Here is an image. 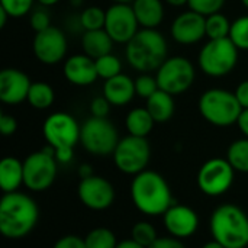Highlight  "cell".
I'll return each mask as SVG.
<instances>
[{"instance_id":"cell-1","label":"cell","mask_w":248,"mask_h":248,"mask_svg":"<svg viewBox=\"0 0 248 248\" xmlns=\"http://www.w3.org/2000/svg\"><path fill=\"white\" fill-rule=\"evenodd\" d=\"M39 218L36 202L20 192L4 193L0 201V232L9 240H20L32 232Z\"/></svg>"},{"instance_id":"cell-2","label":"cell","mask_w":248,"mask_h":248,"mask_svg":"<svg viewBox=\"0 0 248 248\" xmlns=\"http://www.w3.org/2000/svg\"><path fill=\"white\" fill-rule=\"evenodd\" d=\"M131 198L135 208L150 217L164 215L174 203L167 180L153 170H144L134 176L131 183Z\"/></svg>"},{"instance_id":"cell-3","label":"cell","mask_w":248,"mask_h":248,"mask_svg":"<svg viewBox=\"0 0 248 248\" xmlns=\"http://www.w3.org/2000/svg\"><path fill=\"white\" fill-rule=\"evenodd\" d=\"M167 41L157 29L141 28L126 44L125 55L129 65L140 73L157 71L167 60Z\"/></svg>"},{"instance_id":"cell-4","label":"cell","mask_w":248,"mask_h":248,"mask_svg":"<svg viewBox=\"0 0 248 248\" xmlns=\"http://www.w3.org/2000/svg\"><path fill=\"white\" fill-rule=\"evenodd\" d=\"M211 232L215 241L225 248H246L248 246V217L237 205L218 206L211 217Z\"/></svg>"},{"instance_id":"cell-5","label":"cell","mask_w":248,"mask_h":248,"mask_svg":"<svg viewBox=\"0 0 248 248\" xmlns=\"http://www.w3.org/2000/svg\"><path fill=\"white\" fill-rule=\"evenodd\" d=\"M199 112L206 122L214 126H231L237 124L243 108L235 93L225 89H208L199 99Z\"/></svg>"},{"instance_id":"cell-6","label":"cell","mask_w":248,"mask_h":248,"mask_svg":"<svg viewBox=\"0 0 248 248\" xmlns=\"http://www.w3.org/2000/svg\"><path fill=\"white\" fill-rule=\"evenodd\" d=\"M238 48L230 38L209 39L199 52V68L209 77H224L238 62Z\"/></svg>"},{"instance_id":"cell-7","label":"cell","mask_w":248,"mask_h":248,"mask_svg":"<svg viewBox=\"0 0 248 248\" xmlns=\"http://www.w3.org/2000/svg\"><path fill=\"white\" fill-rule=\"evenodd\" d=\"M58 171L55 151L46 145L41 151L29 154L23 161V185L32 192H44L52 186Z\"/></svg>"},{"instance_id":"cell-8","label":"cell","mask_w":248,"mask_h":248,"mask_svg":"<svg viewBox=\"0 0 248 248\" xmlns=\"http://www.w3.org/2000/svg\"><path fill=\"white\" fill-rule=\"evenodd\" d=\"M80 142L89 154L110 155L119 142V134L108 118L90 116L81 125Z\"/></svg>"},{"instance_id":"cell-9","label":"cell","mask_w":248,"mask_h":248,"mask_svg":"<svg viewBox=\"0 0 248 248\" xmlns=\"http://www.w3.org/2000/svg\"><path fill=\"white\" fill-rule=\"evenodd\" d=\"M158 87L173 96L187 92L196 77L195 65L182 55L167 57V60L155 71Z\"/></svg>"},{"instance_id":"cell-10","label":"cell","mask_w":248,"mask_h":248,"mask_svg":"<svg viewBox=\"0 0 248 248\" xmlns=\"http://www.w3.org/2000/svg\"><path fill=\"white\" fill-rule=\"evenodd\" d=\"M112 155L113 163L119 171L137 176L147 170L151 158V147L147 138L128 135L119 140Z\"/></svg>"},{"instance_id":"cell-11","label":"cell","mask_w":248,"mask_h":248,"mask_svg":"<svg viewBox=\"0 0 248 248\" xmlns=\"http://www.w3.org/2000/svg\"><path fill=\"white\" fill-rule=\"evenodd\" d=\"M42 134L54 150H74L80 141L81 126L70 113L55 112L44 121Z\"/></svg>"},{"instance_id":"cell-12","label":"cell","mask_w":248,"mask_h":248,"mask_svg":"<svg viewBox=\"0 0 248 248\" xmlns=\"http://www.w3.org/2000/svg\"><path fill=\"white\" fill-rule=\"evenodd\" d=\"M235 179V170L227 158H211L198 171V186L206 196L217 198L227 193Z\"/></svg>"},{"instance_id":"cell-13","label":"cell","mask_w":248,"mask_h":248,"mask_svg":"<svg viewBox=\"0 0 248 248\" xmlns=\"http://www.w3.org/2000/svg\"><path fill=\"white\" fill-rule=\"evenodd\" d=\"M105 31L115 44H128L140 31V23L129 3H113L106 9Z\"/></svg>"},{"instance_id":"cell-14","label":"cell","mask_w":248,"mask_h":248,"mask_svg":"<svg viewBox=\"0 0 248 248\" xmlns=\"http://www.w3.org/2000/svg\"><path fill=\"white\" fill-rule=\"evenodd\" d=\"M32 49L38 61L46 65H54L62 61L67 55V35L57 26H49L45 31L36 32L32 41Z\"/></svg>"},{"instance_id":"cell-15","label":"cell","mask_w":248,"mask_h":248,"mask_svg":"<svg viewBox=\"0 0 248 248\" xmlns=\"http://www.w3.org/2000/svg\"><path fill=\"white\" fill-rule=\"evenodd\" d=\"M80 202L92 211H105L115 201V189L112 183L102 176H90L81 179L77 187Z\"/></svg>"},{"instance_id":"cell-16","label":"cell","mask_w":248,"mask_h":248,"mask_svg":"<svg viewBox=\"0 0 248 248\" xmlns=\"http://www.w3.org/2000/svg\"><path fill=\"white\" fill-rule=\"evenodd\" d=\"M206 16L187 10L174 17L170 26L171 38L182 45H193L206 36Z\"/></svg>"},{"instance_id":"cell-17","label":"cell","mask_w":248,"mask_h":248,"mask_svg":"<svg viewBox=\"0 0 248 248\" xmlns=\"http://www.w3.org/2000/svg\"><path fill=\"white\" fill-rule=\"evenodd\" d=\"M163 218H164L166 230L170 232L171 237L179 240L192 237L199 228L198 214L186 205L173 203L166 211Z\"/></svg>"},{"instance_id":"cell-18","label":"cell","mask_w":248,"mask_h":248,"mask_svg":"<svg viewBox=\"0 0 248 248\" xmlns=\"http://www.w3.org/2000/svg\"><path fill=\"white\" fill-rule=\"evenodd\" d=\"M29 77L17 68H4L0 71V100L6 105H19L28 99L31 89Z\"/></svg>"},{"instance_id":"cell-19","label":"cell","mask_w":248,"mask_h":248,"mask_svg":"<svg viewBox=\"0 0 248 248\" xmlns=\"http://www.w3.org/2000/svg\"><path fill=\"white\" fill-rule=\"evenodd\" d=\"M62 73L68 83L74 86H80V87L90 86L99 78L94 60L86 54L70 55L64 61Z\"/></svg>"},{"instance_id":"cell-20","label":"cell","mask_w":248,"mask_h":248,"mask_svg":"<svg viewBox=\"0 0 248 248\" xmlns=\"http://www.w3.org/2000/svg\"><path fill=\"white\" fill-rule=\"evenodd\" d=\"M135 80L129 76L121 73L109 80H105L103 84V96L112 106L122 108L128 105L135 96Z\"/></svg>"},{"instance_id":"cell-21","label":"cell","mask_w":248,"mask_h":248,"mask_svg":"<svg viewBox=\"0 0 248 248\" xmlns=\"http://www.w3.org/2000/svg\"><path fill=\"white\" fill-rule=\"evenodd\" d=\"M132 9L141 28L157 29L164 19L163 0H134Z\"/></svg>"},{"instance_id":"cell-22","label":"cell","mask_w":248,"mask_h":248,"mask_svg":"<svg viewBox=\"0 0 248 248\" xmlns=\"http://www.w3.org/2000/svg\"><path fill=\"white\" fill-rule=\"evenodd\" d=\"M113 39L109 36V33L105 29H96V31H84L81 35V46L86 55L96 60L99 57H103L106 54L112 52L113 48Z\"/></svg>"},{"instance_id":"cell-23","label":"cell","mask_w":248,"mask_h":248,"mask_svg":"<svg viewBox=\"0 0 248 248\" xmlns=\"http://www.w3.org/2000/svg\"><path fill=\"white\" fill-rule=\"evenodd\" d=\"M23 185V163L16 157H4L0 161V187L4 193L17 192Z\"/></svg>"},{"instance_id":"cell-24","label":"cell","mask_w":248,"mask_h":248,"mask_svg":"<svg viewBox=\"0 0 248 248\" xmlns=\"http://www.w3.org/2000/svg\"><path fill=\"white\" fill-rule=\"evenodd\" d=\"M145 108L148 109V112L157 124L167 122L173 118L176 110L174 96L160 89L151 97L147 99Z\"/></svg>"},{"instance_id":"cell-25","label":"cell","mask_w":248,"mask_h":248,"mask_svg":"<svg viewBox=\"0 0 248 248\" xmlns=\"http://www.w3.org/2000/svg\"><path fill=\"white\" fill-rule=\"evenodd\" d=\"M154 118L148 112L147 108H134L128 112L125 118V126L129 132V135L147 138L148 134L154 128Z\"/></svg>"},{"instance_id":"cell-26","label":"cell","mask_w":248,"mask_h":248,"mask_svg":"<svg viewBox=\"0 0 248 248\" xmlns=\"http://www.w3.org/2000/svg\"><path fill=\"white\" fill-rule=\"evenodd\" d=\"M54 100H55V93L49 84H46L44 81H35L31 84L26 102L32 108L44 110V109L51 108Z\"/></svg>"},{"instance_id":"cell-27","label":"cell","mask_w":248,"mask_h":248,"mask_svg":"<svg viewBox=\"0 0 248 248\" xmlns=\"http://www.w3.org/2000/svg\"><path fill=\"white\" fill-rule=\"evenodd\" d=\"M227 160L235 171L248 173V138H241L230 144L227 150Z\"/></svg>"},{"instance_id":"cell-28","label":"cell","mask_w":248,"mask_h":248,"mask_svg":"<svg viewBox=\"0 0 248 248\" xmlns=\"http://www.w3.org/2000/svg\"><path fill=\"white\" fill-rule=\"evenodd\" d=\"M206 36L209 39H222V38H230L231 32V25L230 19L222 15L221 12L212 13L206 16Z\"/></svg>"},{"instance_id":"cell-29","label":"cell","mask_w":248,"mask_h":248,"mask_svg":"<svg viewBox=\"0 0 248 248\" xmlns=\"http://www.w3.org/2000/svg\"><path fill=\"white\" fill-rule=\"evenodd\" d=\"M84 243L87 248H116L118 246V240L113 231L105 227L93 228L84 237Z\"/></svg>"},{"instance_id":"cell-30","label":"cell","mask_w":248,"mask_h":248,"mask_svg":"<svg viewBox=\"0 0 248 248\" xmlns=\"http://www.w3.org/2000/svg\"><path fill=\"white\" fill-rule=\"evenodd\" d=\"M80 22L84 31H96L105 29L106 22V10L99 6H89L80 13Z\"/></svg>"},{"instance_id":"cell-31","label":"cell","mask_w":248,"mask_h":248,"mask_svg":"<svg viewBox=\"0 0 248 248\" xmlns=\"http://www.w3.org/2000/svg\"><path fill=\"white\" fill-rule=\"evenodd\" d=\"M94 64H96V71H97L99 78H103V80H109L122 73L121 60L116 55H113L112 52L96 58Z\"/></svg>"},{"instance_id":"cell-32","label":"cell","mask_w":248,"mask_h":248,"mask_svg":"<svg viewBox=\"0 0 248 248\" xmlns=\"http://www.w3.org/2000/svg\"><path fill=\"white\" fill-rule=\"evenodd\" d=\"M131 238L134 241H137L138 244H141L142 247L148 248L158 240V234L153 224H150L147 221H140L132 227Z\"/></svg>"},{"instance_id":"cell-33","label":"cell","mask_w":248,"mask_h":248,"mask_svg":"<svg viewBox=\"0 0 248 248\" xmlns=\"http://www.w3.org/2000/svg\"><path fill=\"white\" fill-rule=\"evenodd\" d=\"M230 39L237 45L238 49L248 51V15L240 16L232 22Z\"/></svg>"},{"instance_id":"cell-34","label":"cell","mask_w":248,"mask_h":248,"mask_svg":"<svg viewBox=\"0 0 248 248\" xmlns=\"http://www.w3.org/2000/svg\"><path fill=\"white\" fill-rule=\"evenodd\" d=\"M157 90H160V87H158V81H157L155 76H153L150 73H141L135 78V93H137V96L147 100Z\"/></svg>"},{"instance_id":"cell-35","label":"cell","mask_w":248,"mask_h":248,"mask_svg":"<svg viewBox=\"0 0 248 248\" xmlns=\"http://www.w3.org/2000/svg\"><path fill=\"white\" fill-rule=\"evenodd\" d=\"M35 0H0V7L10 17H22L33 10Z\"/></svg>"},{"instance_id":"cell-36","label":"cell","mask_w":248,"mask_h":248,"mask_svg":"<svg viewBox=\"0 0 248 248\" xmlns=\"http://www.w3.org/2000/svg\"><path fill=\"white\" fill-rule=\"evenodd\" d=\"M227 0H189L187 6L190 10L198 12L203 16H209L212 13L221 12Z\"/></svg>"},{"instance_id":"cell-37","label":"cell","mask_w":248,"mask_h":248,"mask_svg":"<svg viewBox=\"0 0 248 248\" xmlns=\"http://www.w3.org/2000/svg\"><path fill=\"white\" fill-rule=\"evenodd\" d=\"M29 23H31V28L36 32H41V31H45L46 28L51 26V17L48 15L46 10L44 9H33L29 15Z\"/></svg>"},{"instance_id":"cell-38","label":"cell","mask_w":248,"mask_h":248,"mask_svg":"<svg viewBox=\"0 0 248 248\" xmlns=\"http://www.w3.org/2000/svg\"><path fill=\"white\" fill-rule=\"evenodd\" d=\"M110 103L108 102V99L105 96H99V97H94L92 102H90V113L92 116H96V118H106L109 115V110H110Z\"/></svg>"},{"instance_id":"cell-39","label":"cell","mask_w":248,"mask_h":248,"mask_svg":"<svg viewBox=\"0 0 248 248\" xmlns=\"http://www.w3.org/2000/svg\"><path fill=\"white\" fill-rule=\"evenodd\" d=\"M52 248H87L84 238L78 237V235H64L60 240H57V243L54 244Z\"/></svg>"},{"instance_id":"cell-40","label":"cell","mask_w":248,"mask_h":248,"mask_svg":"<svg viewBox=\"0 0 248 248\" xmlns=\"http://www.w3.org/2000/svg\"><path fill=\"white\" fill-rule=\"evenodd\" d=\"M17 129V122L12 115L1 113L0 115V131L4 137H10L16 132Z\"/></svg>"},{"instance_id":"cell-41","label":"cell","mask_w":248,"mask_h":248,"mask_svg":"<svg viewBox=\"0 0 248 248\" xmlns=\"http://www.w3.org/2000/svg\"><path fill=\"white\" fill-rule=\"evenodd\" d=\"M148 248H186L185 244L174 237H158V240Z\"/></svg>"},{"instance_id":"cell-42","label":"cell","mask_w":248,"mask_h":248,"mask_svg":"<svg viewBox=\"0 0 248 248\" xmlns=\"http://www.w3.org/2000/svg\"><path fill=\"white\" fill-rule=\"evenodd\" d=\"M234 93H235V97H237V100L240 102L241 108H243V109H248V80L241 81V83L237 86V89H235Z\"/></svg>"},{"instance_id":"cell-43","label":"cell","mask_w":248,"mask_h":248,"mask_svg":"<svg viewBox=\"0 0 248 248\" xmlns=\"http://www.w3.org/2000/svg\"><path fill=\"white\" fill-rule=\"evenodd\" d=\"M237 125H238V129L241 131V134L248 138V109H243L238 121H237Z\"/></svg>"},{"instance_id":"cell-44","label":"cell","mask_w":248,"mask_h":248,"mask_svg":"<svg viewBox=\"0 0 248 248\" xmlns=\"http://www.w3.org/2000/svg\"><path fill=\"white\" fill-rule=\"evenodd\" d=\"M77 173H78V176H80V180L81 179H87V177H90V176H93L94 173H93V167L90 166V164H81L80 167H78V170H77Z\"/></svg>"},{"instance_id":"cell-45","label":"cell","mask_w":248,"mask_h":248,"mask_svg":"<svg viewBox=\"0 0 248 248\" xmlns=\"http://www.w3.org/2000/svg\"><path fill=\"white\" fill-rule=\"evenodd\" d=\"M116 248H145V247H142L141 244H138L137 241H134L132 238H129V240H125V241L118 243Z\"/></svg>"},{"instance_id":"cell-46","label":"cell","mask_w":248,"mask_h":248,"mask_svg":"<svg viewBox=\"0 0 248 248\" xmlns=\"http://www.w3.org/2000/svg\"><path fill=\"white\" fill-rule=\"evenodd\" d=\"M164 1L170 6H174V7H182V6H186L189 3V0H164Z\"/></svg>"},{"instance_id":"cell-47","label":"cell","mask_w":248,"mask_h":248,"mask_svg":"<svg viewBox=\"0 0 248 248\" xmlns=\"http://www.w3.org/2000/svg\"><path fill=\"white\" fill-rule=\"evenodd\" d=\"M7 17H10V16L7 15V12L3 10V9L0 7V26H1V28H4V25H6V22H7Z\"/></svg>"},{"instance_id":"cell-48","label":"cell","mask_w":248,"mask_h":248,"mask_svg":"<svg viewBox=\"0 0 248 248\" xmlns=\"http://www.w3.org/2000/svg\"><path fill=\"white\" fill-rule=\"evenodd\" d=\"M41 6H45V7H49V6H54L57 3H60L61 0H36Z\"/></svg>"},{"instance_id":"cell-49","label":"cell","mask_w":248,"mask_h":248,"mask_svg":"<svg viewBox=\"0 0 248 248\" xmlns=\"http://www.w3.org/2000/svg\"><path fill=\"white\" fill-rule=\"evenodd\" d=\"M202 248H225L221 243H218V241H215V240H212V241H209V243H206L205 246Z\"/></svg>"},{"instance_id":"cell-50","label":"cell","mask_w":248,"mask_h":248,"mask_svg":"<svg viewBox=\"0 0 248 248\" xmlns=\"http://www.w3.org/2000/svg\"><path fill=\"white\" fill-rule=\"evenodd\" d=\"M110 1H113V3H132L134 0H110Z\"/></svg>"},{"instance_id":"cell-51","label":"cell","mask_w":248,"mask_h":248,"mask_svg":"<svg viewBox=\"0 0 248 248\" xmlns=\"http://www.w3.org/2000/svg\"><path fill=\"white\" fill-rule=\"evenodd\" d=\"M81 3H83V0H71V4H73V6H76V7H77V6H80Z\"/></svg>"},{"instance_id":"cell-52","label":"cell","mask_w":248,"mask_h":248,"mask_svg":"<svg viewBox=\"0 0 248 248\" xmlns=\"http://www.w3.org/2000/svg\"><path fill=\"white\" fill-rule=\"evenodd\" d=\"M241 3H243V6H244L246 9H248V0H241Z\"/></svg>"}]
</instances>
